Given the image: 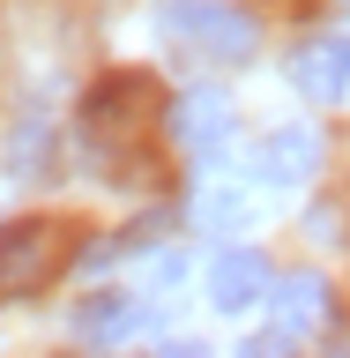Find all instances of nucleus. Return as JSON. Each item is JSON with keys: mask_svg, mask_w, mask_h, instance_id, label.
Masks as SVG:
<instances>
[{"mask_svg": "<svg viewBox=\"0 0 350 358\" xmlns=\"http://www.w3.org/2000/svg\"><path fill=\"white\" fill-rule=\"evenodd\" d=\"M164 120H172V97H164V83L142 75V67H119V75H105V83L82 97V127H89V142H105V150L150 142Z\"/></svg>", "mask_w": 350, "mask_h": 358, "instance_id": "f257e3e1", "label": "nucleus"}, {"mask_svg": "<svg viewBox=\"0 0 350 358\" xmlns=\"http://www.w3.org/2000/svg\"><path fill=\"white\" fill-rule=\"evenodd\" d=\"M60 246H67V231L52 217L0 224V299H38L52 284V268H60Z\"/></svg>", "mask_w": 350, "mask_h": 358, "instance_id": "f03ea898", "label": "nucleus"}, {"mask_svg": "<svg viewBox=\"0 0 350 358\" xmlns=\"http://www.w3.org/2000/svg\"><path fill=\"white\" fill-rule=\"evenodd\" d=\"M321 164H328L321 127H276V134H261V150L246 157V172L261 179V187H313Z\"/></svg>", "mask_w": 350, "mask_h": 358, "instance_id": "7ed1b4c3", "label": "nucleus"}, {"mask_svg": "<svg viewBox=\"0 0 350 358\" xmlns=\"http://www.w3.org/2000/svg\"><path fill=\"white\" fill-rule=\"evenodd\" d=\"M164 30L209 45L217 60H246V52H254V15H231V8H172Z\"/></svg>", "mask_w": 350, "mask_h": 358, "instance_id": "20e7f679", "label": "nucleus"}, {"mask_svg": "<svg viewBox=\"0 0 350 358\" xmlns=\"http://www.w3.org/2000/svg\"><path fill=\"white\" fill-rule=\"evenodd\" d=\"M291 83L306 90L313 105L350 97V38H306L298 52H291Z\"/></svg>", "mask_w": 350, "mask_h": 358, "instance_id": "39448f33", "label": "nucleus"}, {"mask_svg": "<svg viewBox=\"0 0 350 358\" xmlns=\"http://www.w3.org/2000/svg\"><path fill=\"white\" fill-rule=\"evenodd\" d=\"M261 291H268V262L254 254V246H224L217 262H209V306L217 313L261 306Z\"/></svg>", "mask_w": 350, "mask_h": 358, "instance_id": "423d86ee", "label": "nucleus"}, {"mask_svg": "<svg viewBox=\"0 0 350 358\" xmlns=\"http://www.w3.org/2000/svg\"><path fill=\"white\" fill-rule=\"evenodd\" d=\"M172 134H179V150H224V134H231V97L224 90H187V97H172Z\"/></svg>", "mask_w": 350, "mask_h": 358, "instance_id": "0eeeda50", "label": "nucleus"}, {"mask_svg": "<svg viewBox=\"0 0 350 358\" xmlns=\"http://www.w3.org/2000/svg\"><path fill=\"white\" fill-rule=\"evenodd\" d=\"M328 306H335V291H328V276H313V268H291L284 284H276V329H291V336L328 329Z\"/></svg>", "mask_w": 350, "mask_h": 358, "instance_id": "6e6552de", "label": "nucleus"}, {"mask_svg": "<svg viewBox=\"0 0 350 358\" xmlns=\"http://www.w3.org/2000/svg\"><path fill=\"white\" fill-rule=\"evenodd\" d=\"M134 321H142V306L127 291H97V299L75 306V336L82 343H119V336H134Z\"/></svg>", "mask_w": 350, "mask_h": 358, "instance_id": "1a4fd4ad", "label": "nucleus"}, {"mask_svg": "<svg viewBox=\"0 0 350 358\" xmlns=\"http://www.w3.org/2000/svg\"><path fill=\"white\" fill-rule=\"evenodd\" d=\"M201 224L231 231V224H246V201H239V194H217V201H201Z\"/></svg>", "mask_w": 350, "mask_h": 358, "instance_id": "9d476101", "label": "nucleus"}, {"mask_svg": "<svg viewBox=\"0 0 350 358\" xmlns=\"http://www.w3.org/2000/svg\"><path fill=\"white\" fill-rule=\"evenodd\" d=\"M45 164V127H22L15 134V172H38Z\"/></svg>", "mask_w": 350, "mask_h": 358, "instance_id": "9b49d317", "label": "nucleus"}, {"mask_svg": "<svg viewBox=\"0 0 350 358\" xmlns=\"http://www.w3.org/2000/svg\"><path fill=\"white\" fill-rule=\"evenodd\" d=\"M179 276H187V254H156V291H179Z\"/></svg>", "mask_w": 350, "mask_h": 358, "instance_id": "f8f14e48", "label": "nucleus"}]
</instances>
